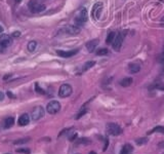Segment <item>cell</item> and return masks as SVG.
I'll use <instances>...</instances> for the list:
<instances>
[{
  "label": "cell",
  "mask_w": 164,
  "mask_h": 154,
  "mask_svg": "<svg viewBox=\"0 0 164 154\" xmlns=\"http://www.w3.org/2000/svg\"><path fill=\"white\" fill-rule=\"evenodd\" d=\"M80 31H81V29H80V27H79V26L71 25V26H67V27H65V28L61 29L60 33H61V34L74 36V35H78L79 33H80Z\"/></svg>",
  "instance_id": "1"
},
{
  "label": "cell",
  "mask_w": 164,
  "mask_h": 154,
  "mask_svg": "<svg viewBox=\"0 0 164 154\" xmlns=\"http://www.w3.org/2000/svg\"><path fill=\"white\" fill-rule=\"evenodd\" d=\"M88 19V15H87V10L86 8H81L80 10L77 13L76 17H75V23H76L77 26H81L83 25Z\"/></svg>",
  "instance_id": "2"
},
{
  "label": "cell",
  "mask_w": 164,
  "mask_h": 154,
  "mask_svg": "<svg viewBox=\"0 0 164 154\" xmlns=\"http://www.w3.org/2000/svg\"><path fill=\"white\" fill-rule=\"evenodd\" d=\"M106 128H107V133L111 136H119L122 134V128L118 124L113 123V122L107 124Z\"/></svg>",
  "instance_id": "3"
},
{
  "label": "cell",
  "mask_w": 164,
  "mask_h": 154,
  "mask_svg": "<svg viewBox=\"0 0 164 154\" xmlns=\"http://www.w3.org/2000/svg\"><path fill=\"white\" fill-rule=\"evenodd\" d=\"M61 110V104L58 101H50L46 106V111L49 114H57Z\"/></svg>",
  "instance_id": "4"
},
{
  "label": "cell",
  "mask_w": 164,
  "mask_h": 154,
  "mask_svg": "<svg viewBox=\"0 0 164 154\" xmlns=\"http://www.w3.org/2000/svg\"><path fill=\"white\" fill-rule=\"evenodd\" d=\"M73 92V88L70 84L65 83L63 85H61L60 90H59V96L61 98H67V97L71 96Z\"/></svg>",
  "instance_id": "5"
},
{
  "label": "cell",
  "mask_w": 164,
  "mask_h": 154,
  "mask_svg": "<svg viewBox=\"0 0 164 154\" xmlns=\"http://www.w3.org/2000/svg\"><path fill=\"white\" fill-rule=\"evenodd\" d=\"M44 116V109H43L41 106H37L33 109L32 114H31V117L34 121L36 120H39L40 118H42Z\"/></svg>",
  "instance_id": "6"
},
{
  "label": "cell",
  "mask_w": 164,
  "mask_h": 154,
  "mask_svg": "<svg viewBox=\"0 0 164 154\" xmlns=\"http://www.w3.org/2000/svg\"><path fill=\"white\" fill-rule=\"evenodd\" d=\"M29 8H30V10L32 11V13H41V11L45 10V5L39 4L36 1H33L32 0V1H30V3H29Z\"/></svg>",
  "instance_id": "7"
},
{
  "label": "cell",
  "mask_w": 164,
  "mask_h": 154,
  "mask_svg": "<svg viewBox=\"0 0 164 154\" xmlns=\"http://www.w3.org/2000/svg\"><path fill=\"white\" fill-rule=\"evenodd\" d=\"M0 44L2 45L4 48H6V47L10 46V45L13 44V38H11L9 35L2 34L0 36Z\"/></svg>",
  "instance_id": "8"
},
{
  "label": "cell",
  "mask_w": 164,
  "mask_h": 154,
  "mask_svg": "<svg viewBox=\"0 0 164 154\" xmlns=\"http://www.w3.org/2000/svg\"><path fill=\"white\" fill-rule=\"evenodd\" d=\"M122 43H123V36H122V34H117L115 37V39H114L113 43H112V45H113L114 49H115L116 51L120 50V48H121V45Z\"/></svg>",
  "instance_id": "9"
},
{
  "label": "cell",
  "mask_w": 164,
  "mask_h": 154,
  "mask_svg": "<svg viewBox=\"0 0 164 154\" xmlns=\"http://www.w3.org/2000/svg\"><path fill=\"white\" fill-rule=\"evenodd\" d=\"M102 9H103V3H96L92 7V11H91V15L94 18V19L98 20L100 15V13H102Z\"/></svg>",
  "instance_id": "10"
},
{
  "label": "cell",
  "mask_w": 164,
  "mask_h": 154,
  "mask_svg": "<svg viewBox=\"0 0 164 154\" xmlns=\"http://www.w3.org/2000/svg\"><path fill=\"white\" fill-rule=\"evenodd\" d=\"M77 52H78V49H74V50H69V51H66V50H58L57 51V54H58L60 57H62V58H71V57L75 56Z\"/></svg>",
  "instance_id": "11"
},
{
  "label": "cell",
  "mask_w": 164,
  "mask_h": 154,
  "mask_svg": "<svg viewBox=\"0 0 164 154\" xmlns=\"http://www.w3.org/2000/svg\"><path fill=\"white\" fill-rule=\"evenodd\" d=\"M29 122H30V117H29V115L27 113L22 114V115L19 117V120H17V123H19V125H21V126L28 125Z\"/></svg>",
  "instance_id": "12"
},
{
  "label": "cell",
  "mask_w": 164,
  "mask_h": 154,
  "mask_svg": "<svg viewBox=\"0 0 164 154\" xmlns=\"http://www.w3.org/2000/svg\"><path fill=\"white\" fill-rule=\"evenodd\" d=\"M98 39H94V40H90L86 43V48L88 49L89 52H91V51H94V49H96V47L98 46Z\"/></svg>",
  "instance_id": "13"
},
{
  "label": "cell",
  "mask_w": 164,
  "mask_h": 154,
  "mask_svg": "<svg viewBox=\"0 0 164 154\" xmlns=\"http://www.w3.org/2000/svg\"><path fill=\"white\" fill-rule=\"evenodd\" d=\"M3 126H4V128H10L11 126L15 124V118L13 117H8L6 118V119L4 120V122H3Z\"/></svg>",
  "instance_id": "14"
},
{
  "label": "cell",
  "mask_w": 164,
  "mask_h": 154,
  "mask_svg": "<svg viewBox=\"0 0 164 154\" xmlns=\"http://www.w3.org/2000/svg\"><path fill=\"white\" fill-rule=\"evenodd\" d=\"M131 83H132V78H130V77H125V78H123L120 81V85L123 86V88H127Z\"/></svg>",
  "instance_id": "15"
},
{
  "label": "cell",
  "mask_w": 164,
  "mask_h": 154,
  "mask_svg": "<svg viewBox=\"0 0 164 154\" xmlns=\"http://www.w3.org/2000/svg\"><path fill=\"white\" fill-rule=\"evenodd\" d=\"M116 37V34L115 32H110L109 33V35L107 36V39H106V43L107 44H112L114 41V39H115Z\"/></svg>",
  "instance_id": "16"
},
{
  "label": "cell",
  "mask_w": 164,
  "mask_h": 154,
  "mask_svg": "<svg viewBox=\"0 0 164 154\" xmlns=\"http://www.w3.org/2000/svg\"><path fill=\"white\" fill-rule=\"evenodd\" d=\"M141 70V66L137 64H130L129 65V71L131 73H137Z\"/></svg>",
  "instance_id": "17"
},
{
  "label": "cell",
  "mask_w": 164,
  "mask_h": 154,
  "mask_svg": "<svg viewBox=\"0 0 164 154\" xmlns=\"http://www.w3.org/2000/svg\"><path fill=\"white\" fill-rule=\"evenodd\" d=\"M94 65H96V62H94V61H89V62H86L85 64H84L83 68H82V71H83V72H85V71H87L88 69L92 68Z\"/></svg>",
  "instance_id": "18"
},
{
  "label": "cell",
  "mask_w": 164,
  "mask_h": 154,
  "mask_svg": "<svg viewBox=\"0 0 164 154\" xmlns=\"http://www.w3.org/2000/svg\"><path fill=\"white\" fill-rule=\"evenodd\" d=\"M131 150H132L131 146L128 145V144H126V145L123 147V149H122V151H121V153H120V154H130Z\"/></svg>",
  "instance_id": "19"
},
{
  "label": "cell",
  "mask_w": 164,
  "mask_h": 154,
  "mask_svg": "<svg viewBox=\"0 0 164 154\" xmlns=\"http://www.w3.org/2000/svg\"><path fill=\"white\" fill-rule=\"evenodd\" d=\"M36 46H37V43H36V41H30V42L28 43V49H29V51H34L35 49H36Z\"/></svg>",
  "instance_id": "20"
},
{
  "label": "cell",
  "mask_w": 164,
  "mask_h": 154,
  "mask_svg": "<svg viewBox=\"0 0 164 154\" xmlns=\"http://www.w3.org/2000/svg\"><path fill=\"white\" fill-rule=\"evenodd\" d=\"M151 88H156V90H164V83H162V82H155V84H154Z\"/></svg>",
  "instance_id": "21"
},
{
  "label": "cell",
  "mask_w": 164,
  "mask_h": 154,
  "mask_svg": "<svg viewBox=\"0 0 164 154\" xmlns=\"http://www.w3.org/2000/svg\"><path fill=\"white\" fill-rule=\"evenodd\" d=\"M107 54H108V49L107 48H100L96 50V55L98 56H105Z\"/></svg>",
  "instance_id": "22"
},
{
  "label": "cell",
  "mask_w": 164,
  "mask_h": 154,
  "mask_svg": "<svg viewBox=\"0 0 164 154\" xmlns=\"http://www.w3.org/2000/svg\"><path fill=\"white\" fill-rule=\"evenodd\" d=\"M17 152H19V153L29 154V153H30V150H29L28 148H20V149H17Z\"/></svg>",
  "instance_id": "23"
},
{
  "label": "cell",
  "mask_w": 164,
  "mask_h": 154,
  "mask_svg": "<svg viewBox=\"0 0 164 154\" xmlns=\"http://www.w3.org/2000/svg\"><path fill=\"white\" fill-rule=\"evenodd\" d=\"M28 141H29V138H26V139H21V140H19V141H15L13 144H15V145H19V144L27 143Z\"/></svg>",
  "instance_id": "24"
},
{
  "label": "cell",
  "mask_w": 164,
  "mask_h": 154,
  "mask_svg": "<svg viewBox=\"0 0 164 154\" xmlns=\"http://www.w3.org/2000/svg\"><path fill=\"white\" fill-rule=\"evenodd\" d=\"M158 61H159V63H164V48L163 51L161 52V55L159 56V58H158Z\"/></svg>",
  "instance_id": "25"
},
{
  "label": "cell",
  "mask_w": 164,
  "mask_h": 154,
  "mask_svg": "<svg viewBox=\"0 0 164 154\" xmlns=\"http://www.w3.org/2000/svg\"><path fill=\"white\" fill-rule=\"evenodd\" d=\"M35 88H36V90H37V92H39V94H44V90H42V88H39V85H38V83H36V85H35Z\"/></svg>",
  "instance_id": "26"
},
{
  "label": "cell",
  "mask_w": 164,
  "mask_h": 154,
  "mask_svg": "<svg viewBox=\"0 0 164 154\" xmlns=\"http://www.w3.org/2000/svg\"><path fill=\"white\" fill-rule=\"evenodd\" d=\"M85 113H86V110H82V111H81L80 113H79L78 115H77L75 118H76V119H79V118H80L81 116H83V114H85Z\"/></svg>",
  "instance_id": "27"
},
{
  "label": "cell",
  "mask_w": 164,
  "mask_h": 154,
  "mask_svg": "<svg viewBox=\"0 0 164 154\" xmlns=\"http://www.w3.org/2000/svg\"><path fill=\"white\" fill-rule=\"evenodd\" d=\"M11 36L15 37H15H20V36H21V32H19V31H15V32L13 33V35H11Z\"/></svg>",
  "instance_id": "28"
},
{
  "label": "cell",
  "mask_w": 164,
  "mask_h": 154,
  "mask_svg": "<svg viewBox=\"0 0 164 154\" xmlns=\"http://www.w3.org/2000/svg\"><path fill=\"white\" fill-rule=\"evenodd\" d=\"M142 141H140V139L136 141V143L139 144V145H141V144H145V143H147V139H141Z\"/></svg>",
  "instance_id": "29"
},
{
  "label": "cell",
  "mask_w": 164,
  "mask_h": 154,
  "mask_svg": "<svg viewBox=\"0 0 164 154\" xmlns=\"http://www.w3.org/2000/svg\"><path fill=\"white\" fill-rule=\"evenodd\" d=\"M4 100V94L2 92H0V102Z\"/></svg>",
  "instance_id": "30"
},
{
  "label": "cell",
  "mask_w": 164,
  "mask_h": 154,
  "mask_svg": "<svg viewBox=\"0 0 164 154\" xmlns=\"http://www.w3.org/2000/svg\"><path fill=\"white\" fill-rule=\"evenodd\" d=\"M3 49H4V47H3V46H2V45L0 44V51H2V50H3Z\"/></svg>",
  "instance_id": "31"
},
{
  "label": "cell",
  "mask_w": 164,
  "mask_h": 154,
  "mask_svg": "<svg viewBox=\"0 0 164 154\" xmlns=\"http://www.w3.org/2000/svg\"><path fill=\"white\" fill-rule=\"evenodd\" d=\"M10 77V75H5L4 76V79H7V78H9Z\"/></svg>",
  "instance_id": "32"
},
{
  "label": "cell",
  "mask_w": 164,
  "mask_h": 154,
  "mask_svg": "<svg viewBox=\"0 0 164 154\" xmlns=\"http://www.w3.org/2000/svg\"><path fill=\"white\" fill-rule=\"evenodd\" d=\"M2 32H3V28L1 27V26H0V33H2Z\"/></svg>",
  "instance_id": "33"
},
{
  "label": "cell",
  "mask_w": 164,
  "mask_h": 154,
  "mask_svg": "<svg viewBox=\"0 0 164 154\" xmlns=\"http://www.w3.org/2000/svg\"><path fill=\"white\" fill-rule=\"evenodd\" d=\"M89 154H96V153L94 151H91V152H89Z\"/></svg>",
  "instance_id": "34"
},
{
  "label": "cell",
  "mask_w": 164,
  "mask_h": 154,
  "mask_svg": "<svg viewBox=\"0 0 164 154\" xmlns=\"http://www.w3.org/2000/svg\"><path fill=\"white\" fill-rule=\"evenodd\" d=\"M15 2H17V3H20V2H21V0H15Z\"/></svg>",
  "instance_id": "35"
}]
</instances>
